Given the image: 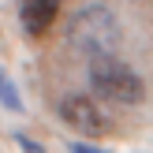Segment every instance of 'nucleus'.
Segmentation results:
<instances>
[{
	"instance_id": "1",
	"label": "nucleus",
	"mask_w": 153,
	"mask_h": 153,
	"mask_svg": "<svg viewBox=\"0 0 153 153\" xmlns=\"http://www.w3.org/2000/svg\"><path fill=\"white\" fill-rule=\"evenodd\" d=\"M90 86H94L101 97L116 101V105H138L142 94H146L142 79L123 64V60H116L112 52L90 60Z\"/></svg>"
},
{
	"instance_id": "2",
	"label": "nucleus",
	"mask_w": 153,
	"mask_h": 153,
	"mask_svg": "<svg viewBox=\"0 0 153 153\" xmlns=\"http://www.w3.org/2000/svg\"><path fill=\"white\" fill-rule=\"evenodd\" d=\"M71 45L82 49L90 60L94 56H108L116 45V19L108 7H86L75 15L71 22Z\"/></svg>"
},
{
	"instance_id": "3",
	"label": "nucleus",
	"mask_w": 153,
	"mask_h": 153,
	"mask_svg": "<svg viewBox=\"0 0 153 153\" xmlns=\"http://www.w3.org/2000/svg\"><path fill=\"white\" fill-rule=\"evenodd\" d=\"M60 116H64L67 127H75V131L90 134V138L108 134V116H105V112L97 108V101H94V97H86V94H71V97H64Z\"/></svg>"
},
{
	"instance_id": "4",
	"label": "nucleus",
	"mask_w": 153,
	"mask_h": 153,
	"mask_svg": "<svg viewBox=\"0 0 153 153\" xmlns=\"http://www.w3.org/2000/svg\"><path fill=\"white\" fill-rule=\"evenodd\" d=\"M56 15H60V0H19V22L34 37H41L56 22Z\"/></svg>"
},
{
	"instance_id": "5",
	"label": "nucleus",
	"mask_w": 153,
	"mask_h": 153,
	"mask_svg": "<svg viewBox=\"0 0 153 153\" xmlns=\"http://www.w3.org/2000/svg\"><path fill=\"white\" fill-rule=\"evenodd\" d=\"M0 105H4V108H11V112H19V108H22L19 94H15V82L7 79L4 71H0Z\"/></svg>"
},
{
	"instance_id": "6",
	"label": "nucleus",
	"mask_w": 153,
	"mask_h": 153,
	"mask_svg": "<svg viewBox=\"0 0 153 153\" xmlns=\"http://www.w3.org/2000/svg\"><path fill=\"white\" fill-rule=\"evenodd\" d=\"M19 146H22V153H45V149L37 146L34 138H22V134H19Z\"/></svg>"
},
{
	"instance_id": "7",
	"label": "nucleus",
	"mask_w": 153,
	"mask_h": 153,
	"mask_svg": "<svg viewBox=\"0 0 153 153\" xmlns=\"http://www.w3.org/2000/svg\"><path fill=\"white\" fill-rule=\"evenodd\" d=\"M71 153H105V149H94V146H82V142H75Z\"/></svg>"
}]
</instances>
